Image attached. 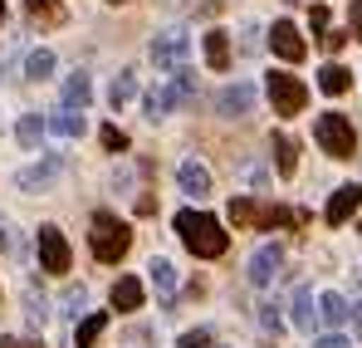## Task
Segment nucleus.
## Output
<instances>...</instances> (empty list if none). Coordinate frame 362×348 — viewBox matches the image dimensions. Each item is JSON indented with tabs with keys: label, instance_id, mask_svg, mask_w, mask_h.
I'll return each instance as SVG.
<instances>
[{
	"label": "nucleus",
	"instance_id": "nucleus-1",
	"mask_svg": "<svg viewBox=\"0 0 362 348\" xmlns=\"http://www.w3.org/2000/svg\"><path fill=\"white\" fill-rule=\"evenodd\" d=\"M177 231H181V240H186V250L201 255V260H216V255H226V245H230L226 226H221L216 216H201V211H181Z\"/></svg>",
	"mask_w": 362,
	"mask_h": 348
},
{
	"label": "nucleus",
	"instance_id": "nucleus-2",
	"mask_svg": "<svg viewBox=\"0 0 362 348\" xmlns=\"http://www.w3.org/2000/svg\"><path fill=\"white\" fill-rule=\"evenodd\" d=\"M88 245H93V255L103 265H118L122 255H127V245H132V231H127V221H118L113 211H98L93 216V231H88Z\"/></svg>",
	"mask_w": 362,
	"mask_h": 348
},
{
	"label": "nucleus",
	"instance_id": "nucleus-3",
	"mask_svg": "<svg viewBox=\"0 0 362 348\" xmlns=\"http://www.w3.org/2000/svg\"><path fill=\"white\" fill-rule=\"evenodd\" d=\"M313 137H318V147H323L328 157H353V152H358V133H353V123L343 113H318Z\"/></svg>",
	"mask_w": 362,
	"mask_h": 348
},
{
	"label": "nucleus",
	"instance_id": "nucleus-4",
	"mask_svg": "<svg viewBox=\"0 0 362 348\" xmlns=\"http://www.w3.org/2000/svg\"><path fill=\"white\" fill-rule=\"evenodd\" d=\"M172 74H177L172 84H162V89H152V94H147V118H152V123H157V118H167L177 103H186V99L196 94V79H191L186 69H172Z\"/></svg>",
	"mask_w": 362,
	"mask_h": 348
},
{
	"label": "nucleus",
	"instance_id": "nucleus-5",
	"mask_svg": "<svg viewBox=\"0 0 362 348\" xmlns=\"http://www.w3.org/2000/svg\"><path fill=\"white\" fill-rule=\"evenodd\" d=\"M269 103H274V113H279V118L303 113V103H308V84L294 79V74H269Z\"/></svg>",
	"mask_w": 362,
	"mask_h": 348
},
{
	"label": "nucleus",
	"instance_id": "nucleus-6",
	"mask_svg": "<svg viewBox=\"0 0 362 348\" xmlns=\"http://www.w3.org/2000/svg\"><path fill=\"white\" fill-rule=\"evenodd\" d=\"M35 245H40V265L49 270V275H64L69 270V240H64L59 226H40V235H35Z\"/></svg>",
	"mask_w": 362,
	"mask_h": 348
},
{
	"label": "nucleus",
	"instance_id": "nucleus-7",
	"mask_svg": "<svg viewBox=\"0 0 362 348\" xmlns=\"http://www.w3.org/2000/svg\"><path fill=\"white\" fill-rule=\"evenodd\" d=\"M230 221H235V226H284L289 211H284V206H255L250 196H235V201H230Z\"/></svg>",
	"mask_w": 362,
	"mask_h": 348
},
{
	"label": "nucleus",
	"instance_id": "nucleus-8",
	"mask_svg": "<svg viewBox=\"0 0 362 348\" xmlns=\"http://www.w3.org/2000/svg\"><path fill=\"white\" fill-rule=\"evenodd\" d=\"M186 50H191V40L181 35V30H162L157 40H152V64L162 69V74H172V69H181V59H186Z\"/></svg>",
	"mask_w": 362,
	"mask_h": 348
},
{
	"label": "nucleus",
	"instance_id": "nucleus-9",
	"mask_svg": "<svg viewBox=\"0 0 362 348\" xmlns=\"http://www.w3.org/2000/svg\"><path fill=\"white\" fill-rule=\"evenodd\" d=\"M279 265H284V250L279 245H259L250 255V285H274L279 280Z\"/></svg>",
	"mask_w": 362,
	"mask_h": 348
},
{
	"label": "nucleus",
	"instance_id": "nucleus-10",
	"mask_svg": "<svg viewBox=\"0 0 362 348\" xmlns=\"http://www.w3.org/2000/svg\"><path fill=\"white\" fill-rule=\"evenodd\" d=\"M269 45H274V55L289 59V64H299L308 55V45H303V35L289 25V20H274V30H269Z\"/></svg>",
	"mask_w": 362,
	"mask_h": 348
},
{
	"label": "nucleus",
	"instance_id": "nucleus-11",
	"mask_svg": "<svg viewBox=\"0 0 362 348\" xmlns=\"http://www.w3.org/2000/svg\"><path fill=\"white\" fill-rule=\"evenodd\" d=\"M255 108V89L250 84H226L221 94H216V113L221 118H245Z\"/></svg>",
	"mask_w": 362,
	"mask_h": 348
},
{
	"label": "nucleus",
	"instance_id": "nucleus-12",
	"mask_svg": "<svg viewBox=\"0 0 362 348\" xmlns=\"http://www.w3.org/2000/svg\"><path fill=\"white\" fill-rule=\"evenodd\" d=\"M59 167H64V157H45V162H35V167H25V172L15 176V186H20V191H45V186L59 176Z\"/></svg>",
	"mask_w": 362,
	"mask_h": 348
},
{
	"label": "nucleus",
	"instance_id": "nucleus-13",
	"mask_svg": "<svg viewBox=\"0 0 362 348\" xmlns=\"http://www.w3.org/2000/svg\"><path fill=\"white\" fill-rule=\"evenodd\" d=\"M358 206H362V186L353 181V186H338V191H333V201H328V211H323V216H328V226H343Z\"/></svg>",
	"mask_w": 362,
	"mask_h": 348
},
{
	"label": "nucleus",
	"instance_id": "nucleus-14",
	"mask_svg": "<svg viewBox=\"0 0 362 348\" xmlns=\"http://www.w3.org/2000/svg\"><path fill=\"white\" fill-rule=\"evenodd\" d=\"M177 181H181V191H186V196H196V201H201V196H211V172H206L196 157L177 167Z\"/></svg>",
	"mask_w": 362,
	"mask_h": 348
},
{
	"label": "nucleus",
	"instance_id": "nucleus-15",
	"mask_svg": "<svg viewBox=\"0 0 362 348\" xmlns=\"http://www.w3.org/2000/svg\"><path fill=\"white\" fill-rule=\"evenodd\" d=\"M88 99H93L88 74H69V84H64V108H69V113H83V108H88Z\"/></svg>",
	"mask_w": 362,
	"mask_h": 348
},
{
	"label": "nucleus",
	"instance_id": "nucleus-16",
	"mask_svg": "<svg viewBox=\"0 0 362 348\" xmlns=\"http://www.w3.org/2000/svg\"><path fill=\"white\" fill-rule=\"evenodd\" d=\"M25 10H30V20H35V25H45V30H59L64 20H69L59 0H25Z\"/></svg>",
	"mask_w": 362,
	"mask_h": 348
},
{
	"label": "nucleus",
	"instance_id": "nucleus-17",
	"mask_svg": "<svg viewBox=\"0 0 362 348\" xmlns=\"http://www.w3.org/2000/svg\"><path fill=\"white\" fill-rule=\"evenodd\" d=\"M206 64H211L216 74L230 69V35H226V30H211V35H206Z\"/></svg>",
	"mask_w": 362,
	"mask_h": 348
},
{
	"label": "nucleus",
	"instance_id": "nucleus-18",
	"mask_svg": "<svg viewBox=\"0 0 362 348\" xmlns=\"http://www.w3.org/2000/svg\"><path fill=\"white\" fill-rule=\"evenodd\" d=\"M113 309H118V314H127V309H142V280L122 275L118 285H113Z\"/></svg>",
	"mask_w": 362,
	"mask_h": 348
},
{
	"label": "nucleus",
	"instance_id": "nucleus-19",
	"mask_svg": "<svg viewBox=\"0 0 362 348\" xmlns=\"http://www.w3.org/2000/svg\"><path fill=\"white\" fill-rule=\"evenodd\" d=\"M318 89L338 99V94H348V89H353V74H348L343 64H323V69H318Z\"/></svg>",
	"mask_w": 362,
	"mask_h": 348
},
{
	"label": "nucleus",
	"instance_id": "nucleus-20",
	"mask_svg": "<svg viewBox=\"0 0 362 348\" xmlns=\"http://www.w3.org/2000/svg\"><path fill=\"white\" fill-rule=\"evenodd\" d=\"M318 319H323V324H333V329H343V324H348V299H343V294H318Z\"/></svg>",
	"mask_w": 362,
	"mask_h": 348
},
{
	"label": "nucleus",
	"instance_id": "nucleus-21",
	"mask_svg": "<svg viewBox=\"0 0 362 348\" xmlns=\"http://www.w3.org/2000/svg\"><path fill=\"white\" fill-rule=\"evenodd\" d=\"M313 324H318V299H313V290L303 285V290H299V299H294V329L313 334Z\"/></svg>",
	"mask_w": 362,
	"mask_h": 348
},
{
	"label": "nucleus",
	"instance_id": "nucleus-22",
	"mask_svg": "<svg viewBox=\"0 0 362 348\" xmlns=\"http://www.w3.org/2000/svg\"><path fill=\"white\" fill-rule=\"evenodd\" d=\"M15 137H20V147H25V152H35V147H40V137H45L40 113H25V118H20V123H15Z\"/></svg>",
	"mask_w": 362,
	"mask_h": 348
},
{
	"label": "nucleus",
	"instance_id": "nucleus-23",
	"mask_svg": "<svg viewBox=\"0 0 362 348\" xmlns=\"http://www.w3.org/2000/svg\"><path fill=\"white\" fill-rule=\"evenodd\" d=\"M147 270H152V285H157V294H162V304H172V290H177V270H172V260H152Z\"/></svg>",
	"mask_w": 362,
	"mask_h": 348
},
{
	"label": "nucleus",
	"instance_id": "nucleus-24",
	"mask_svg": "<svg viewBox=\"0 0 362 348\" xmlns=\"http://www.w3.org/2000/svg\"><path fill=\"white\" fill-rule=\"evenodd\" d=\"M103 329H108V314H88V319H83V324L74 329V348H93Z\"/></svg>",
	"mask_w": 362,
	"mask_h": 348
},
{
	"label": "nucleus",
	"instance_id": "nucleus-25",
	"mask_svg": "<svg viewBox=\"0 0 362 348\" xmlns=\"http://www.w3.org/2000/svg\"><path fill=\"white\" fill-rule=\"evenodd\" d=\"M269 147H274V167H279V176H294V167H299V157H294V137L279 133Z\"/></svg>",
	"mask_w": 362,
	"mask_h": 348
},
{
	"label": "nucleus",
	"instance_id": "nucleus-26",
	"mask_svg": "<svg viewBox=\"0 0 362 348\" xmlns=\"http://www.w3.org/2000/svg\"><path fill=\"white\" fill-rule=\"evenodd\" d=\"M49 74H54V55H49V50H35V55L25 59V79L40 84V79H49Z\"/></svg>",
	"mask_w": 362,
	"mask_h": 348
},
{
	"label": "nucleus",
	"instance_id": "nucleus-27",
	"mask_svg": "<svg viewBox=\"0 0 362 348\" xmlns=\"http://www.w3.org/2000/svg\"><path fill=\"white\" fill-rule=\"evenodd\" d=\"M132 94H137V79H132V74H113V84H108V103H113V108H122Z\"/></svg>",
	"mask_w": 362,
	"mask_h": 348
},
{
	"label": "nucleus",
	"instance_id": "nucleus-28",
	"mask_svg": "<svg viewBox=\"0 0 362 348\" xmlns=\"http://www.w3.org/2000/svg\"><path fill=\"white\" fill-rule=\"evenodd\" d=\"M49 128H54L59 137H83V113H69V108H64V113L49 118Z\"/></svg>",
	"mask_w": 362,
	"mask_h": 348
},
{
	"label": "nucleus",
	"instance_id": "nucleus-29",
	"mask_svg": "<svg viewBox=\"0 0 362 348\" xmlns=\"http://www.w3.org/2000/svg\"><path fill=\"white\" fill-rule=\"evenodd\" d=\"M45 319H49V299L30 290V324H35V329H45Z\"/></svg>",
	"mask_w": 362,
	"mask_h": 348
},
{
	"label": "nucleus",
	"instance_id": "nucleus-30",
	"mask_svg": "<svg viewBox=\"0 0 362 348\" xmlns=\"http://www.w3.org/2000/svg\"><path fill=\"white\" fill-rule=\"evenodd\" d=\"M83 304H88V290H83V285H74V290L64 294V309H69V314H74V319H78V314H83Z\"/></svg>",
	"mask_w": 362,
	"mask_h": 348
},
{
	"label": "nucleus",
	"instance_id": "nucleus-31",
	"mask_svg": "<svg viewBox=\"0 0 362 348\" xmlns=\"http://www.w3.org/2000/svg\"><path fill=\"white\" fill-rule=\"evenodd\" d=\"M103 147H108V152H122V147H127V133H122V128H103Z\"/></svg>",
	"mask_w": 362,
	"mask_h": 348
},
{
	"label": "nucleus",
	"instance_id": "nucleus-32",
	"mask_svg": "<svg viewBox=\"0 0 362 348\" xmlns=\"http://www.w3.org/2000/svg\"><path fill=\"white\" fill-rule=\"evenodd\" d=\"M343 45H348V30H323V50L328 55H338Z\"/></svg>",
	"mask_w": 362,
	"mask_h": 348
},
{
	"label": "nucleus",
	"instance_id": "nucleus-33",
	"mask_svg": "<svg viewBox=\"0 0 362 348\" xmlns=\"http://www.w3.org/2000/svg\"><path fill=\"white\" fill-rule=\"evenodd\" d=\"M259 324H264L269 334H279V329H284V319H279V309H274V304H264V309H259Z\"/></svg>",
	"mask_w": 362,
	"mask_h": 348
},
{
	"label": "nucleus",
	"instance_id": "nucleus-34",
	"mask_svg": "<svg viewBox=\"0 0 362 348\" xmlns=\"http://www.w3.org/2000/svg\"><path fill=\"white\" fill-rule=\"evenodd\" d=\"M181 348H211V334L206 329H191V334H181Z\"/></svg>",
	"mask_w": 362,
	"mask_h": 348
},
{
	"label": "nucleus",
	"instance_id": "nucleus-35",
	"mask_svg": "<svg viewBox=\"0 0 362 348\" xmlns=\"http://www.w3.org/2000/svg\"><path fill=\"white\" fill-rule=\"evenodd\" d=\"M348 40H362V0H353V15H348Z\"/></svg>",
	"mask_w": 362,
	"mask_h": 348
},
{
	"label": "nucleus",
	"instance_id": "nucleus-36",
	"mask_svg": "<svg viewBox=\"0 0 362 348\" xmlns=\"http://www.w3.org/2000/svg\"><path fill=\"white\" fill-rule=\"evenodd\" d=\"M308 20H313V30H328V10H323V5H313V15H308Z\"/></svg>",
	"mask_w": 362,
	"mask_h": 348
},
{
	"label": "nucleus",
	"instance_id": "nucleus-37",
	"mask_svg": "<svg viewBox=\"0 0 362 348\" xmlns=\"http://www.w3.org/2000/svg\"><path fill=\"white\" fill-rule=\"evenodd\" d=\"M313 348H348V339H343V334H328V339H318Z\"/></svg>",
	"mask_w": 362,
	"mask_h": 348
},
{
	"label": "nucleus",
	"instance_id": "nucleus-38",
	"mask_svg": "<svg viewBox=\"0 0 362 348\" xmlns=\"http://www.w3.org/2000/svg\"><path fill=\"white\" fill-rule=\"evenodd\" d=\"M0 348H40V344H30V339H0Z\"/></svg>",
	"mask_w": 362,
	"mask_h": 348
},
{
	"label": "nucleus",
	"instance_id": "nucleus-39",
	"mask_svg": "<svg viewBox=\"0 0 362 348\" xmlns=\"http://www.w3.org/2000/svg\"><path fill=\"white\" fill-rule=\"evenodd\" d=\"M348 319H353V329H358V339H362V304H358V309H348Z\"/></svg>",
	"mask_w": 362,
	"mask_h": 348
},
{
	"label": "nucleus",
	"instance_id": "nucleus-40",
	"mask_svg": "<svg viewBox=\"0 0 362 348\" xmlns=\"http://www.w3.org/2000/svg\"><path fill=\"white\" fill-rule=\"evenodd\" d=\"M0 20H5V0H0Z\"/></svg>",
	"mask_w": 362,
	"mask_h": 348
},
{
	"label": "nucleus",
	"instance_id": "nucleus-41",
	"mask_svg": "<svg viewBox=\"0 0 362 348\" xmlns=\"http://www.w3.org/2000/svg\"><path fill=\"white\" fill-rule=\"evenodd\" d=\"M113 5H127V0H113Z\"/></svg>",
	"mask_w": 362,
	"mask_h": 348
}]
</instances>
